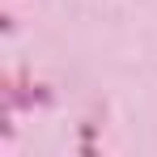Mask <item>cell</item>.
<instances>
[]
</instances>
